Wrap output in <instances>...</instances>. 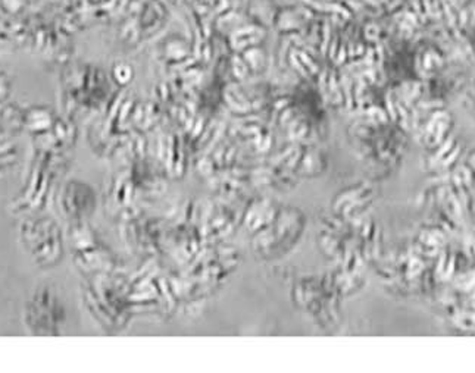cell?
I'll return each mask as SVG.
<instances>
[{"label": "cell", "mask_w": 475, "mask_h": 373, "mask_svg": "<svg viewBox=\"0 0 475 373\" xmlns=\"http://www.w3.org/2000/svg\"><path fill=\"white\" fill-rule=\"evenodd\" d=\"M0 5L2 8L9 12V13H15V12H20L24 6V0H0Z\"/></svg>", "instance_id": "6da1fadb"}]
</instances>
